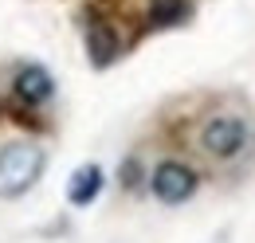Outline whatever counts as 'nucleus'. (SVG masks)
Segmentation results:
<instances>
[{
	"mask_svg": "<svg viewBox=\"0 0 255 243\" xmlns=\"http://www.w3.org/2000/svg\"><path fill=\"white\" fill-rule=\"evenodd\" d=\"M47 165V149L35 141H12L0 149V200H16L32 192Z\"/></svg>",
	"mask_w": 255,
	"mask_h": 243,
	"instance_id": "nucleus-1",
	"label": "nucleus"
},
{
	"mask_svg": "<svg viewBox=\"0 0 255 243\" xmlns=\"http://www.w3.org/2000/svg\"><path fill=\"white\" fill-rule=\"evenodd\" d=\"M200 149L208 153L212 161H232L248 149L252 141V125L240 118V114H212V118L200 122V133H196Z\"/></svg>",
	"mask_w": 255,
	"mask_h": 243,
	"instance_id": "nucleus-2",
	"label": "nucleus"
},
{
	"mask_svg": "<svg viewBox=\"0 0 255 243\" xmlns=\"http://www.w3.org/2000/svg\"><path fill=\"white\" fill-rule=\"evenodd\" d=\"M196 169L185 165V161H177V157H165L157 161V169H153V177H149V188H153V196H157L161 204H185L196 196Z\"/></svg>",
	"mask_w": 255,
	"mask_h": 243,
	"instance_id": "nucleus-3",
	"label": "nucleus"
},
{
	"mask_svg": "<svg viewBox=\"0 0 255 243\" xmlns=\"http://www.w3.org/2000/svg\"><path fill=\"white\" fill-rule=\"evenodd\" d=\"M12 98L28 110H39L55 98V75L43 63H24L12 71Z\"/></svg>",
	"mask_w": 255,
	"mask_h": 243,
	"instance_id": "nucleus-4",
	"label": "nucleus"
},
{
	"mask_svg": "<svg viewBox=\"0 0 255 243\" xmlns=\"http://www.w3.org/2000/svg\"><path fill=\"white\" fill-rule=\"evenodd\" d=\"M87 51H91L95 67L114 63V55H118V31L110 28V24H102V20H95V24L87 28Z\"/></svg>",
	"mask_w": 255,
	"mask_h": 243,
	"instance_id": "nucleus-5",
	"label": "nucleus"
},
{
	"mask_svg": "<svg viewBox=\"0 0 255 243\" xmlns=\"http://www.w3.org/2000/svg\"><path fill=\"white\" fill-rule=\"evenodd\" d=\"M98 192H102V169L98 165H83L67 184V200L71 204H91Z\"/></svg>",
	"mask_w": 255,
	"mask_h": 243,
	"instance_id": "nucleus-6",
	"label": "nucleus"
},
{
	"mask_svg": "<svg viewBox=\"0 0 255 243\" xmlns=\"http://www.w3.org/2000/svg\"><path fill=\"white\" fill-rule=\"evenodd\" d=\"M189 16V0H153L149 4V24L153 28H173Z\"/></svg>",
	"mask_w": 255,
	"mask_h": 243,
	"instance_id": "nucleus-7",
	"label": "nucleus"
},
{
	"mask_svg": "<svg viewBox=\"0 0 255 243\" xmlns=\"http://www.w3.org/2000/svg\"><path fill=\"white\" fill-rule=\"evenodd\" d=\"M122 184H126V188L137 184V161H126V169H122Z\"/></svg>",
	"mask_w": 255,
	"mask_h": 243,
	"instance_id": "nucleus-8",
	"label": "nucleus"
}]
</instances>
